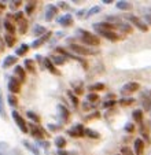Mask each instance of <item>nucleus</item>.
Wrapping results in <instances>:
<instances>
[{
	"instance_id": "f257e3e1",
	"label": "nucleus",
	"mask_w": 151,
	"mask_h": 155,
	"mask_svg": "<svg viewBox=\"0 0 151 155\" xmlns=\"http://www.w3.org/2000/svg\"><path fill=\"white\" fill-rule=\"evenodd\" d=\"M77 33H79L80 41L85 47H98L100 44V38H99L98 35H93V33L88 32V30H82V29H79Z\"/></svg>"
},
{
	"instance_id": "f03ea898",
	"label": "nucleus",
	"mask_w": 151,
	"mask_h": 155,
	"mask_svg": "<svg viewBox=\"0 0 151 155\" xmlns=\"http://www.w3.org/2000/svg\"><path fill=\"white\" fill-rule=\"evenodd\" d=\"M69 51L73 52L74 55L77 56H87V55H96V51L91 50V48H87L85 45L82 44H77V43H73L69 45Z\"/></svg>"
},
{
	"instance_id": "7ed1b4c3",
	"label": "nucleus",
	"mask_w": 151,
	"mask_h": 155,
	"mask_svg": "<svg viewBox=\"0 0 151 155\" xmlns=\"http://www.w3.org/2000/svg\"><path fill=\"white\" fill-rule=\"evenodd\" d=\"M28 126H29V133L33 136V137L37 139V140H43L44 137H47V136H48V133H47V132L43 129V126L37 125V124L30 122Z\"/></svg>"
},
{
	"instance_id": "20e7f679",
	"label": "nucleus",
	"mask_w": 151,
	"mask_h": 155,
	"mask_svg": "<svg viewBox=\"0 0 151 155\" xmlns=\"http://www.w3.org/2000/svg\"><path fill=\"white\" fill-rule=\"evenodd\" d=\"M11 117H12V120L15 121V124H17V126L21 129V132H22V133H28V132H29V126H28L26 121L23 120V117L19 114V113L17 111V110H12V113H11Z\"/></svg>"
},
{
	"instance_id": "39448f33",
	"label": "nucleus",
	"mask_w": 151,
	"mask_h": 155,
	"mask_svg": "<svg viewBox=\"0 0 151 155\" xmlns=\"http://www.w3.org/2000/svg\"><path fill=\"white\" fill-rule=\"evenodd\" d=\"M126 19L129 21V24H132L133 26H136L139 30H142V32H148V26L147 24H146L144 21L142 19V18H139L137 15H126Z\"/></svg>"
},
{
	"instance_id": "423d86ee",
	"label": "nucleus",
	"mask_w": 151,
	"mask_h": 155,
	"mask_svg": "<svg viewBox=\"0 0 151 155\" xmlns=\"http://www.w3.org/2000/svg\"><path fill=\"white\" fill-rule=\"evenodd\" d=\"M140 89V84L136 81H129L126 84H124V87L121 88V95L125 97V95H132L135 92H137Z\"/></svg>"
},
{
	"instance_id": "0eeeda50",
	"label": "nucleus",
	"mask_w": 151,
	"mask_h": 155,
	"mask_svg": "<svg viewBox=\"0 0 151 155\" xmlns=\"http://www.w3.org/2000/svg\"><path fill=\"white\" fill-rule=\"evenodd\" d=\"M84 132H85V128L82 124H76V125H73L72 128L67 130V135L70 136V137H85L84 136Z\"/></svg>"
},
{
	"instance_id": "6e6552de",
	"label": "nucleus",
	"mask_w": 151,
	"mask_h": 155,
	"mask_svg": "<svg viewBox=\"0 0 151 155\" xmlns=\"http://www.w3.org/2000/svg\"><path fill=\"white\" fill-rule=\"evenodd\" d=\"M7 87H8V91L11 92V95H17L21 92V81L15 76L10 77L8 85H7Z\"/></svg>"
},
{
	"instance_id": "1a4fd4ad",
	"label": "nucleus",
	"mask_w": 151,
	"mask_h": 155,
	"mask_svg": "<svg viewBox=\"0 0 151 155\" xmlns=\"http://www.w3.org/2000/svg\"><path fill=\"white\" fill-rule=\"evenodd\" d=\"M58 6L56 4H48L47 6V10H45V17H44V19L47 21V22H51V21L55 18V15H58Z\"/></svg>"
},
{
	"instance_id": "9d476101",
	"label": "nucleus",
	"mask_w": 151,
	"mask_h": 155,
	"mask_svg": "<svg viewBox=\"0 0 151 155\" xmlns=\"http://www.w3.org/2000/svg\"><path fill=\"white\" fill-rule=\"evenodd\" d=\"M51 36H52V32H51V30H48V32H47L44 36H41V37L36 38V40L32 43V45H30V47H32V48H39V47H41L44 43H47V41L51 40Z\"/></svg>"
},
{
	"instance_id": "9b49d317",
	"label": "nucleus",
	"mask_w": 151,
	"mask_h": 155,
	"mask_svg": "<svg viewBox=\"0 0 151 155\" xmlns=\"http://www.w3.org/2000/svg\"><path fill=\"white\" fill-rule=\"evenodd\" d=\"M56 110H58V114H59V118H61L63 122H67L70 118V111L69 108L66 107L65 104H62V103H59L58 106H56Z\"/></svg>"
},
{
	"instance_id": "f8f14e48",
	"label": "nucleus",
	"mask_w": 151,
	"mask_h": 155,
	"mask_svg": "<svg viewBox=\"0 0 151 155\" xmlns=\"http://www.w3.org/2000/svg\"><path fill=\"white\" fill-rule=\"evenodd\" d=\"M96 33H98V36H102L106 40L113 41V43L119 40V35L117 32H114V30H105V32H96Z\"/></svg>"
},
{
	"instance_id": "ddd939ff",
	"label": "nucleus",
	"mask_w": 151,
	"mask_h": 155,
	"mask_svg": "<svg viewBox=\"0 0 151 155\" xmlns=\"http://www.w3.org/2000/svg\"><path fill=\"white\" fill-rule=\"evenodd\" d=\"M43 68H45L49 73L55 74V76H61V71L56 69V66L52 63V61H51L49 58H44L43 59Z\"/></svg>"
},
{
	"instance_id": "4468645a",
	"label": "nucleus",
	"mask_w": 151,
	"mask_h": 155,
	"mask_svg": "<svg viewBox=\"0 0 151 155\" xmlns=\"http://www.w3.org/2000/svg\"><path fill=\"white\" fill-rule=\"evenodd\" d=\"M133 151L135 155H143V152H144V141H143L142 137H137L133 141Z\"/></svg>"
},
{
	"instance_id": "2eb2a0df",
	"label": "nucleus",
	"mask_w": 151,
	"mask_h": 155,
	"mask_svg": "<svg viewBox=\"0 0 151 155\" xmlns=\"http://www.w3.org/2000/svg\"><path fill=\"white\" fill-rule=\"evenodd\" d=\"M73 21H74V19H73V15L67 12V14L62 15V17L59 18L58 22L61 24V26H63V28H69V26H72V25H73Z\"/></svg>"
},
{
	"instance_id": "dca6fc26",
	"label": "nucleus",
	"mask_w": 151,
	"mask_h": 155,
	"mask_svg": "<svg viewBox=\"0 0 151 155\" xmlns=\"http://www.w3.org/2000/svg\"><path fill=\"white\" fill-rule=\"evenodd\" d=\"M14 76L17 77L21 82H23L25 80H26V70H25V68H22V66H19V64H18V66H15Z\"/></svg>"
},
{
	"instance_id": "f3484780",
	"label": "nucleus",
	"mask_w": 151,
	"mask_h": 155,
	"mask_svg": "<svg viewBox=\"0 0 151 155\" xmlns=\"http://www.w3.org/2000/svg\"><path fill=\"white\" fill-rule=\"evenodd\" d=\"M116 7L118 10H121V11H129V10H132L133 4L131 2H128V0H118L116 3Z\"/></svg>"
},
{
	"instance_id": "a211bd4d",
	"label": "nucleus",
	"mask_w": 151,
	"mask_h": 155,
	"mask_svg": "<svg viewBox=\"0 0 151 155\" xmlns=\"http://www.w3.org/2000/svg\"><path fill=\"white\" fill-rule=\"evenodd\" d=\"M143 117H144V111L143 108H136L132 111V118H133V122L136 124H142L143 122Z\"/></svg>"
},
{
	"instance_id": "6ab92c4d",
	"label": "nucleus",
	"mask_w": 151,
	"mask_h": 155,
	"mask_svg": "<svg viewBox=\"0 0 151 155\" xmlns=\"http://www.w3.org/2000/svg\"><path fill=\"white\" fill-rule=\"evenodd\" d=\"M117 29H119V32L124 33V35H129V33H132L133 28L129 22H121V24L117 25Z\"/></svg>"
},
{
	"instance_id": "aec40b11",
	"label": "nucleus",
	"mask_w": 151,
	"mask_h": 155,
	"mask_svg": "<svg viewBox=\"0 0 151 155\" xmlns=\"http://www.w3.org/2000/svg\"><path fill=\"white\" fill-rule=\"evenodd\" d=\"M47 32H48V30H47L44 26H41V25H35L32 29L33 36H36V37H41V36H44Z\"/></svg>"
},
{
	"instance_id": "412c9836",
	"label": "nucleus",
	"mask_w": 151,
	"mask_h": 155,
	"mask_svg": "<svg viewBox=\"0 0 151 155\" xmlns=\"http://www.w3.org/2000/svg\"><path fill=\"white\" fill-rule=\"evenodd\" d=\"M105 84L103 82H95V84H91V85H88V91L89 92H95V94H98V92H100V91H103L105 89Z\"/></svg>"
},
{
	"instance_id": "4be33fe9",
	"label": "nucleus",
	"mask_w": 151,
	"mask_h": 155,
	"mask_svg": "<svg viewBox=\"0 0 151 155\" xmlns=\"http://www.w3.org/2000/svg\"><path fill=\"white\" fill-rule=\"evenodd\" d=\"M17 56L15 55H8V56H6V59L3 61V68L4 69H8L10 66H12V64H15L17 63Z\"/></svg>"
},
{
	"instance_id": "5701e85b",
	"label": "nucleus",
	"mask_w": 151,
	"mask_h": 155,
	"mask_svg": "<svg viewBox=\"0 0 151 155\" xmlns=\"http://www.w3.org/2000/svg\"><path fill=\"white\" fill-rule=\"evenodd\" d=\"M30 45H28V44H21L19 47L15 50V56H23L26 55V52L29 51Z\"/></svg>"
},
{
	"instance_id": "b1692460",
	"label": "nucleus",
	"mask_w": 151,
	"mask_h": 155,
	"mask_svg": "<svg viewBox=\"0 0 151 155\" xmlns=\"http://www.w3.org/2000/svg\"><path fill=\"white\" fill-rule=\"evenodd\" d=\"M23 66H25V69H26L28 71H30V73H36V63H35L33 59H25Z\"/></svg>"
},
{
	"instance_id": "393cba45",
	"label": "nucleus",
	"mask_w": 151,
	"mask_h": 155,
	"mask_svg": "<svg viewBox=\"0 0 151 155\" xmlns=\"http://www.w3.org/2000/svg\"><path fill=\"white\" fill-rule=\"evenodd\" d=\"M36 7H37V2H28L25 4V14L26 15H32L35 12Z\"/></svg>"
},
{
	"instance_id": "a878e982",
	"label": "nucleus",
	"mask_w": 151,
	"mask_h": 155,
	"mask_svg": "<svg viewBox=\"0 0 151 155\" xmlns=\"http://www.w3.org/2000/svg\"><path fill=\"white\" fill-rule=\"evenodd\" d=\"M3 26H4V29L7 30V33H8V35H14V33H15V25L12 24L10 19H4L3 21Z\"/></svg>"
},
{
	"instance_id": "bb28decb",
	"label": "nucleus",
	"mask_w": 151,
	"mask_h": 155,
	"mask_svg": "<svg viewBox=\"0 0 151 155\" xmlns=\"http://www.w3.org/2000/svg\"><path fill=\"white\" fill-rule=\"evenodd\" d=\"M23 146L26 147V150L28 151H30L33 155H40V151H39V148L35 146V144H32L30 141H28V140H23Z\"/></svg>"
},
{
	"instance_id": "cd10ccee",
	"label": "nucleus",
	"mask_w": 151,
	"mask_h": 155,
	"mask_svg": "<svg viewBox=\"0 0 151 155\" xmlns=\"http://www.w3.org/2000/svg\"><path fill=\"white\" fill-rule=\"evenodd\" d=\"M84 136L85 137H89V139H100V133L91 128H85V132H84Z\"/></svg>"
},
{
	"instance_id": "c85d7f7f",
	"label": "nucleus",
	"mask_w": 151,
	"mask_h": 155,
	"mask_svg": "<svg viewBox=\"0 0 151 155\" xmlns=\"http://www.w3.org/2000/svg\"><path fill=\"white\" fill-rule=\"evenodd\" d=\"M52 63L55 64V66H62V64H65L66 63V61H67V58L66 56H63V55H55L52 59Z\"/></svg>"
},
{
	"instance_id": "c756f323",
	"label": "nucleus",
	"mask_w": 151,
	"mask_h": 155,
	"mask_svg": "<svg viewBox=\"0 0 151 155\" xmlns=\"http://www.w3.org/2000/svg\"><path fill=\"white\" fill-rule=\"evenodd\" d=\"M135 102H136V99H135V97H131V96H129V97H126V96H125V97H121V99L118 100L119 106H124V107H125V106L133 104Z\"/></svg>"
},
{
	"instance_id": "7c9ffc66",
	"label": "nucleus",
	"mask_w": 151,
	"mask_h": 155,
	"mask_svg": "<svg viewBox=\"0 0 151 155\" xmlns=\"http://www.w3.org/2000/svg\"><path fill=\"white\" fill-rule=\"evenodd\" d=\"M55 147L58 150H65V147H66V139L63 136H58L55 139Z\"/></svg>"
},
{
	"instance_id": "2f4dec72",
	"label": "nucleus",
	"mask_w": 151,
	"mask_h": 155,
	"mask_svg": "<svg viewBox=\"0 0 151 155\" xmlns=\"http://www.w3.org/2000/svg\"><path fill=\"white\" fill-rule=\"evenodd\" d=\"M100 11H102V7H100V6H93V7H91V8L87 11L85 18H91V17H93V15L99 14Z\"/></svg>"
},
{
	"instance_id": "473e14b6",
	"label": "nucleus",
	"mask_w": 151,
	"mask_h": 155,
	"mask_svg": "<svg viewBox=\"0 0 151 155\" xmlns=\"http://www.w3.org/2000/svg\"><path fill=\"white\" fill-rule=\"evenodd\" d=\"M106 22H109V24H113V25H118L121 24V17H118V15H107L106 17Z\"/></svg>"
},
{
	"instance_id": "72a5a7b5",
	"label": "nucleus",
	"mask_w": 151,
	"mask_h": 155,
	"mask_svg": "<svg viewBox=\"0 0 151 155\" xmlns=\"http://www.w3.org/2000/svg\"><path fill=\"white\" fill-rule=\"evenodd\" d=\"M3 40H4V44H6L7 47H14V44H15L14 35H8V33H7V35L3 37Z\"/></svg>"
},
{
	"instance_id": "f704fd0d",
	"label": "nucleus",
	"mask_w": 151,
	"mask_h": 155,
	"mask_svg": "<svg viewBox=\"0 0 151 155\" xmlns=\"http://www.w3.org/2000/svg\"><path fill=\"white\" fill-rule=\"evenodd\" d=\"M28 25L29 24H28L26 19H22L21 22H18V26H19L18 28V32H19L21 35H25V33L28 32Z\"/></svg>"
},
{
	"instance_id": "c9c22d12",
	"label": "nucleus",
	"mask_w": 151,
	"mask_h": 155,
	"mask_svg": "<svg viewBox=\"0 0 151 155\" xmlns=\"http://www.w3.org/2000/svg\"><path fill=\"white\" fill-rule=\"evenodd\" d=\"M143 12H144V15H143V21H144L146 24H147V26L150 28L151 26V10L150 8H143Z\"/></svg>"
},
{
	"instance_id": "e433bc0d",
	"label": "nucleus",
	"mask_w": 151,
	"mask_h": 155,
	"mask_svg": "<svg viewBox=\"0 0 151 155\" xmlns=\"http://www.w3.org/2000/svg\"><path fill=\"white\" fill-rule=\"evenodd\" d=\"M26 117L29 118V120L32 121L33 124H37V125H39V124H40V117H39V115L36 114L35 111H30V110H29V111L26 113Z\"/></svg>"
},
{
	"instance_id": "4c0bfd02",
	"label": "nucleus",
	"mask_w": 151,
	"mask_h": 155,
	"mask_svg": "<svg viewBox=\"0 0 151 155\" xmlns=\"http://www.w3.org/2000/svg\"><path fill=\"white\" fill-rule=\"evenodd\" d=\"M67 96H69V99L72 100V104L76 108L79 107V106H80V100H79V97L73 94V91H67Z\"/></svg>"
},
{
	"instance_id": "58836bf2",
	"label": "nucleus",
	"mask_w": 151,
	"mask_h": 155,
	"mask_svg": "<svg viewBox=\"0 0 151 155\" xmlns=\"http://www.w3.org/2000/svg\"><path fill=\"white\" fill-rule=\"evenodd\" d=\"M7 102H8V106L10 107H17L18 106V97H17V95H11L10 94L8 96H7Z\"/></svg>"
},
{
	"instance_id": "ea45409f",
	"label": "nucleus",
	"mask_w": 151,
	"mask_h": 155,
	"mask_svg": "<svg viewBox=\"0 0 151 155\" xmlns=\"http://www.w3.org/2000/svg\"><path fill=\"white\" fill-rule=\"evenodd\" d=\"M72 87L74 89V92L77 95H81L84 94V84L82 82H79V84H76V82H72Z\"/></svg>"
},
{
	"instance_id": "a19ab883",
	"label": "nucleus",
	"mask_w": 151,
	"mask_h": 155,
	"mask_svg": "<svg viewBox=\"0 0 151 155\" xmlns=\"http://www.w3.org/2000/svg\"><path fill=\"white\" fill-rule=\"evenodd\" d=\"M143 111H151V97H146L142 100Z\"/></svg>"
},
{
	"instance_id": "79ce46f5",
	"label": "nucleus",
	"mask_w": 151,
	"mask_h": 155,
	"mask_svg": "<svg viewBox=\"0 0 151 155\" xmlns=\"http://www.w3.org/2000/svg\"><path fill=\"white\" fill-rule=\"evenodd\" d=\"M87 100L91 103V104H93V103H96L99 100V95L95 94V92H89V94L87 95Z\"/></svg>"
},
{
	"instance_id": "37998d69",
	"label": "nucleus",
	"mask_w": 151,
	"mask_h": 155,
	"mask_svg": "<svg viewBox=\"0 0 151 155\" xmlns=\"http://www.w3.org/2000/svg\"><path fill=\"white\" fill-rule=\"evenodd\" d=\"M0 117L2 118H6V108H4V99H3V95L0 92Z\"/></svg>"
},
{
	"instance_id": "c03bdc74",
	"label": "nucleus",
	"mask_w": 151,
	"mask_h": 155,
	"mask_svg": "<svg viewBox=\"0 0 151 155\" xmlns=\"http://www.w3.org/2000/svg\"><path fill=\"white\" fill-rule=\"evenodd\" d=\"M135 129H136V126H135L133 122H126L124 126V130L126 132V133H133Z\"/></svg>"
},
{
	"instance_id": "a18cd8bd",
	"label": "nucleus",
	"mask_w": 151,
	"mask_h": 155,
	"mask_svg": "<svg viewBox=\"0 0 151 155\" xmlns=\"http://www.w3.org/2000/svg\"><path fill=\"white\" fill-rule=\"evenodd\" d=\"M121 154L122 155H135V151H133V150H131V147L124 146L121 148Z\"/></svg>"
},
{
	"instance_id": "49530a36",
	"label": "nucleus",
	"mask_w": 151,
	"mask_h": 155,
	"mask_svg": "<svg viewBox=\"0 0 151 155\" xmlns=\"http://www.w3.org/2000/svg\"><path fill=\"white\" fill-rule=\"evenodd\" d=\"M47 128H48L49 132H58V130H61V129H62V126L58 125V124H48V125H47Z\"/></svg>"
},
{
	"instance_id": "de8ad7c7",
	"label": "nucleus",
	"mask_w": 151,
	"mask_h": 155,
	"mask_svg": "<svg viewBox=\"0 0 151 155\" xmlns=\"http://www.w3.org/2000/svg\"><path fill=\"white\" fill-rule=\"evenodd\" d=\"M23 14H25L23 11H17L15 14H12V18H14L17 22H21L22 19H25V18H23Z\"/></svg>"
},
{
	"instance_id": "09e8293b",
	"label": "nucleus",
	"mask_w": 151,
	"mask_h": 155,
	"mask_svg": "<svg viewBox=\"0 0 151 155\" xmlns=\"http://www.w3.org/2000/svg\"><path fill=\"white\" fill-rule=\"evenodd\" d=\"M117 103H118L117 100H106V102L103 103L102 106H103L105 108H111V107H114V106H116Z\"/></svg>"
},
{
	"instance_id": "8fccbe9b",
	"label": "nucleus",
	"mask_w": 151,
	"mask_h": 155,
	"mask_svg": "<svg viewBox=\"0 0 151 155\" xmlns=\"http://www.w3.org/2000/svg\"><path fill=\"white\" fill-rule=\"evenodd\" d=\"M37 144L43 147L44 150H48L49 146H51V144H49V141H47V140H37Z\"/></svg>"
},
{
	"instance_id": "3c124183",
	"label": "nucleus",
	"mask_w": 151,
	"mask_h": 155,
	"mask_svg": "<svg viewBox=\"0 0 151 155\" xmlns=\"http://www.w3.org/2000/svg\"><path fill=\"white\" fill-rule=\"evenodd\" d=\"M58 155H77V152L74 151H66V150H58V152H56Z\"/></svg>"
},
{
	"instance_id": "603ef678",
	"label": "nucleus",
	"mask_w": 151,
	"mask_h": 155,
	"mask_svg": "<svg viewBox=\"0 0 151 155\" xmlns=\"http://www.w3.org/2000/svg\"><path fill=\"white\" fill-rule=\"evenodd\" d=\"M85 15H87V10H80V11L76 12V18H79V19L85 18Z\"/></svg>"
},
{
	"instance_id": "864d4df0",
	"label": "nucleus",
	"mask_w": 151,
	"mask_h": 155,
	"mask_svg": "<svg viewBox=\"0 0 151 155\" xmlns=\"http://www.w3.org/2000/svg\"><path fill=\"white\" fill-rule=\"evenodd\" d=\"M58 8H63V10H69L70 6L66 3V2H59L58 3Z\"/></svg>"
},
{
	"instance_id": "5fc2aeb1",
	"label": "nucleus",
	"mask_w": 151,
	"mask_h": 155,
	"mask_svg": "<svg viewBox=\"0 0 151 155\" xmlns=\"http://www.w3.org/2000/svg\"><path fill=\"white\" fill-rule=\"evenodd\" d=\"M91 108H92V104L85 100V102L82 103V110H84V111H88V110H91Z\"/></svg>"
},
{
	"instance_id": "6e6d98bb",
	"label": "nucleus",
	"mask_w": 151,
	"mask_h": 155,
	"mask_svg": "<svg viewBox=\"0 0 151 155\" xmlns=\"http://www.w3.org/2000/svg\"><path fill=\"white\" fill-rule=\"evenodd\" d=\"M100 117H102V114H100V113H99V111H93V114L92 115H88V120H91V118H100Z\"/></svg>"
},
{
	"instance_id": "4d7b16f0",
	"label": "nucleus",
	"mask_w": 151,
	"mask_h": 155,
	"mask_svg": "<svg viewBox=\"0 0 151 155\" xmlns=\"http://www.w3.org/2000/svg\"><path fill=\"white\" fill-rule=\"evenodd\" d=\"M21 2H11V8H15V7H18V6H21Z\"/></svg>"
},
{
	"instance_id": "13d9d810",
	"label": "nucleus",
	"mask_w": 151,
	"mask_h": 155,
	"mask_svg": "<svg viewBox=\"0 0 151 155\" xmlns=\"http://www.w3.org/2000/svg\"><path fill=\"white\" fill-rule=\"evenodd\" d=\"M4 8H6V4L3 2H0V10H4Z\"/></svg>"
},
{
	"instance_id": "bf43d9fd",
	"label": "nucleus",
	"mask_w": 151,
	"mask_h": 155,
	"mask_svg": "<svg viewBox=\"0 0 151 155\" xmlns=\"http://www.w3.org/2000/svg\"><path fill=\"white\" fill-rule=\"evenodd\" d=\"M55 36H59V38H62V36H63V32H56Z\"/></svg>"
},
{
	"instance_id": "052dcab7",
	"label": "nucleus",
	"mask_w": 151,
	"mask_h": 155,
	"mask_svg": "<svg viewBox=\"0 0 151 155\" xmlns=\"http://www.w3.org/2000/svg\"><path fill=\"white\" fill-rule=\"evenodd\" d=\"M103 3H105V4H110V3H113V0H103Z\"/></svg>"
},
{
	"instance_id": "680f3d73",
	"label": "nucleus",
	"mask_w": 151,
	"mask_h": 155,
	"mask_svg": "<svg viewBox=\"0 0 151 155\" xmlns=\"http://www.w3.org/2000/svg\"><path fill=\"white\" fill-rule=\"evenodd\" d=\"M148 97H151V89L148 91Z\"/></svg>"
},
{
	"instance_id": "e2e57ef3",
	"label": "nucleus",
	"mask_w": 151,
	"mask_h": 155,
	"mask_svg": "<svg viewBox=\"0 0 151 155\" xmlns=\"http://www.w3.org/2000/svg\"><path fill=\"white\" fill-rule=\"evenodd\" d=\"M117 155H122V154H121V152H119V154H117Z\"/></svg>"
},
{
	"instance_id": "0e129e2a",
	"label": "nucleus",
	"mask_w": 151,
	"mask_h": 155,
	"mask_svg": "<svg viewBox=\"0 0 151 155\" xmlns=\"http://www.w3.org/2000/svg\"><path fill=\"white\" fill-rule=\"evenodd\" d=\"M0 155H2V154H0Z\"/></svg>"
}]
</instances>
